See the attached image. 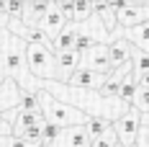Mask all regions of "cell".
<instances>
[{
  "label": "cell",
  "mask_w": 149,
  "mask_h": 147,
  "mask_svg": "<svg viewBox=\"0 0 149 147\" xmlns=\"http://www.w3.org/2000/svg\"><path fill=\"white\" fill-rule=\"evenodd\" d=\"M49 5H52V0H26L21 23H23L26 29H39V21L46 15Z\"/></svg>",
  "instance_id": "obj_9"
},
{
  "label": "cell",
  "mask_w": 149,
  "mask_h": 147,
  "mask_svg": "<svg viewBox=\"0 0 149 147\" xmlns=\"http://www.w3.org/2000/svg\"><path fill=\"white\" fill-rule=\"evenodd\" d=\"M18 103H21V88H18V83L3 80L0 83V116L5 111H10V108H18Z\"/></svg>",
  "instance_id": "obj_12"
},
{
  "label": "cell",
  "mask_w": 149,
  "mask_h": 147,
  "mask_svg": "<svg viewBox=\"0 0 149 147\" xmlns=\"http://www.w3.org/2000/svg\"><path fill=\"white\" fill-rule=\"evenodd\" d=\"M111 129H113V124L105 121V119H88V121H85V134H88V142H90V145L100 142Z\"/></svg>",
  "instance_id": "obj_16"
},
{
  "label": "cell",
  "mask_w": 149,
  "mask_h": 147,
  "mask_svg": "<svg viewBox=\"0 0 149 147\" xmlns=\"http://www.w3.org/2000/svg\"><path fill=\"white\" fill-rule=\"evenodd\" d=\"M93 15V0H74L72 5V23H82Z\"/></svg>",
  "instance_id": "obj_19"
},
{
  "label": "cell",
  "mask_w": 149,
  "mask_h": 147,
  "mask_svg": "<svg viewBox=\"0 0 149 147\" xmlns=\"http://www.w3.org/2000/svg\"><path fill=\"white\" fill-rule=\"evenodd\" d=\"M139 129H141V114H139L136 108H129V111L113 124V132H116L118 147H134Z\"/></svg>",
  "instance_id": "obj_5"
},
{
  "label": "cell",
  "mask_w": 149,
  "mask_h": 147,
  "mask_svg": "<svg viewBox=\"0 0 149 147\" xmlns=\"http://www.w3.org/2000/svg\"><path fill=\"white\" fill-rule=\"evenodd\" d=\"M131 108H136L141 116L149 114V85L136 83V96H134V101H131Z\"/></svg>",
  "instance_id": "obj_17"
},
{
  "label": "cell",
  "mask_w": 149,
  "mask_h": 147,
  "mask_svg": "<svg viewBox=\"0 0 149 147\" xmlns=\"http://www.w3.org/2000/svg\"><path fill=\"white\" fill-rule=\"evenodd\" d=\"M74 41H77V23L70 21V23L57 34V39L52 41V49H54V52H70V49H74Z\"/></svg>",
  "instance_id": "obj_15"
},
{
  "label": "cell",
  "mask_w": 149,
  "mask_h": 147,
  "mask_svg": "<svg viewBox=\"0 0 149 147\" xmlns=\"http://www.w3.org/2000/svg\"><path fill=\"white\" fill-rule=\"evenodd\" d=\"M141 124H144V127H149V114H144V116H141Z\"/></svg>",
  "instance_id": "obj_22"
},
{
  "label": "cell",
  "mask_w": 149,
  "mask_h": 147,
  "mask_svg": "<svg viewBox=\"0 0 149 147\" xmlns=\"http://www.w3.org/2000/svg\"><path fill=\"white\" fill-rule=\"evenodd\" d=\"M21 111H41L39 106V90H21V103H18Z\"/></svg>",
  "instance_id": "obj_20"
},
{
  "label": "cell",
  "mask_w": 149,
  "mask_h": 147,
  "mask_svg": "<svg viewBox=\"0 0 149 147\" xmlns=\"http://www.w3.org/2000/svg\"><path fill=\"white\" fill-rule=\"evenodd\" d=\"M57 54V83H67L80 67V54L70 49V52H54Z\"/></svg>",
  "instance_id": "obj_10"
},
{
  "label": "cell",
  "mask_w": 149,
  "mask_h": 147,
  "mask_svg": "<svg viewBox=\"0 0 149 147\" xmlns=\"http://www.w3.org/2000/svg\"><path fill=\"white\" fill-rule=\"evenodd\" d=\"M3 80H13L21 90H33V93L41 88V83L29 72L26 41L8 34V29L0 34V83Z\"/></svg>",
  "instance_id": "obj_1"
},
{
  "label": "cell",
  "mask_w": 149,
  "mask_h": 147,
  "mask_svg": "<svg viewBox=\"0 0 149 147\" xmlns=\"http://www.w3.org/2000/svg\"><path fill=\"white\" fill-rule=\"evenodd\" d=\"M108 5L116 11L118 29H131L149 21V0H108Z\"/></svg>",
  "instance_id": "obj_4"
},
{
  "label": "cell",
  "mask_w": 149,
  "mask_h": 147,
  "mask_svg": "<svg viewBox=\"0 0 149 147\" xmlns=\"http://www.w3.org/2000/svg\"><path fill=\"white\" fill-rule=\"evenodd\" d=\"M134 46L129 44V41H123V36L116 39V41H111L108 44V62H111V72H116L121 70L123 65H131L134 62Z\"/></svg>",
  "instance_id": "obj_7"
},
{
  "label": "cell",
  "mask_w": 149,
  "mask_h": 147,
  "mask_svg": "<svg viewBox=\"0 0 149 147\" xmlns=\"http://www.w3.org/2000/svg\"><path fill=\"white\" fill-rule=\"evenodd\" d=\"M39 106H41V116H44V121L52 124V127H59V129L85 127V121H88L85 114H80V111H74L72 106L57 101V98H54L52 93H46V90H39Z\"/></svg>",
  "instance_id": "obj_2"
},
{
  "label": "cell",
  "mask_w": 149,
  "mask_h": 147,
  "mask_svg": "<svg viewBox=\"0 0 149 147\" xmlns=\"http://www.w3.org/2000/svg\"><path fill=\"white\" fill-rule=\"evenodd\" d=\"M26 65H29V72L39 83L57 80V54L52 46L26 44Z\"/></svg>",
  "instance_id": "obj_3"
},
{
  "label": "cell",
  "mask_w": 149,
  "mask_h": 147,
  "mask_svg": "<svg viewBox=\"0 0 149 147\" xmlns=\"http://www.w3.org/2000/svg\"><path fill=\"white\" fill-rule=\"evenodd\" d=\"M149 75V52H134V62H131V77L139 80Z\"/></svg>",
  "instance_id": "obj_18"
},
{
  "label": "cell",
  "mask_w": 149,
  "mask_h": 147,
  "mask_svg": "<svg viewBox=\"0 0 149 147\" xmlns=\"http://www.w3.org/2000/svg\"><path fill=\"white\" fill-rule=\"evenodd\" d=\"M134 147H149V127H144V124H141V129H139V134H136Z\"/></svg>",
  "instance_id": "obj_21"
},
{
  "label": "cell",
  "mask_w": 149,
  "mask_h": 147,
  "mask_svg": "<svg viewBox=\"0 0 149 147\" xmlns=\"http://www.w3.org/2000/svg\"><path fill=\"white\" fill-rule=\"evenodd\" d=\"M52 147H90L88 134H85V127H72V129H62L59 139Z\"/></svg>",
  "instance_id": "obj_13"
},
{
  "label": "cell",
  "mask_w": 149,
  "mask_h": 147,
  "mask_svg": "<svg viewBox=\"0 0 149 147\" xmlns=\"http://www.w3.org/2000/svg\"><path fill=\"white\" fill-rule=\"evenodd\" d=\"M41 124H46L44 116H41V111H21L18 108L10 129H13V134H18V132H23V129H29V127H41Z\"/></svg>",
  "instance_id": "obj_14"
},
{
  "label": "cell",
  "mask_w": 149,
  "mask_h": 147,
  "mask_svg": "<svg viewBox=\"0 0 149 147\" xmlns=\"http://www.w3.org/2000/svg\"><path fill=\"white\" fill-rule=\"evenodd\" d=\"M103 83H105V75L93 72V70H88V67H77L74 75L67 80V85H72V88H82V90H100Z\"/></svg>",
  "instance_id": "obj_8"
},
{
  "label": "cell",
  "mask_w": 149,
  "mask_h": 147,
  "mask_svg": "<svg viewBox=\"0 0 149 147\" xmlns=\"http://www.w3.org/2000/svg\"><path fill=\"white\" fill-rule=\"evenodd\" d=\"M121 36H123V41H129L134 46L136 52H149V21L139 23V26H131V29H121Z\"/></svg>",
  "instance_id": "obj_11"
},
{
  "label": "cell",
  "mask_w": 149,
  "mask_h": 147,
  "mask_svg": "<svg viewBox=\"0 0 149 147\" xmlns=\"http://www.w3.org/2000/svg\"><path fill=\"white\" fill-rule=\"evenodd\" d=\"M70 23V18L62 13V8H59V3L57 0H52V5H49V11H46V15L39 21V31H44L46 36L54 41L57 39V34H59L64 26Z\"/></svg>",
  "instance_id": "obj_6"
}]
</instances>
